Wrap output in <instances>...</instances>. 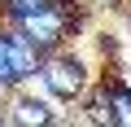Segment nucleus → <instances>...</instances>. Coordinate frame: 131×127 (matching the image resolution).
Here are the masks:
<instances>
[{"instance_id": "1", "label": "nucleus", "mask_w": 131, "mask_h": 127, "mask_svg": "<svg viewBox=\"0 0 131 127\" xmlns=\"http://www.w3.org/2000/svg\"><path fill=\"white\" fill-rule=\"evenodd\" d=\"M44 53L18 31V26H0V88H22L26 79L39 75Z\"/></svg>"}, {"instance_id": "2", "label": "nucleus", "mask_w": 131, "mask_h": 127, "mask_svg": "<svg viewBox=\"0 0 131 127\" xmlns=\"http://www.w3.org/2000/svg\"><path fill=\"white\" fill-rule=\"evenodd\" d=\"M18 31L48 57V53H57V48L66 44V35H70V9L57 5V0H39L31 13L18 18Z\"/></svg>"}, {"instance_id": "3", "label": "nucleus", "mask_w": 131, "mask_h": 127, "mask_svg": "<svg viewBox=\"0 0 131 127\" xmlns=\"http://www.w3.org/2000/svg\"><path fill=\"white\" fill-rule=\"evenodd\" d=\"M39 79L57 101H83V92H88V66L61 48L39 61Z\"/></svg>"}, {"instance_id": "4", "label": "nucleus", "mask_w": 131, "mask_h": 127, "mask_svg": "<svg viewBox=\"0 0 131 127\" xmlns=\"http://www.w3.org/2000/svg\"><path fill=\"white\" fill-rule=\"evenodd\" d=\"M5 123H13V127H48V123H61L57 118V110H48L44 101H35V96H13L9 101V110H5Z\"/></svg>"}, {"instance_id": "5", "label": "nucleus", "mask_w": 131, "mask_h": 127, "mask_svg": "<svg viewBox=\"0 0 131 127\" xmlns=\"http://www.w3.org/2000/svg\"><path fill=\"white\" fill-rule=\"evenodd\" d=\"M101 83H105V92H109V114H114V123H118V127H131V88H127L118 75H105Z\"/></svg>"}, {"instance_id": "6", "label": "nucleus", "mask_w": 131, "mask_h": 127, "mask_svg": "<svg viewBox=\"0 0 131 127\" xmlns=\"http://www.w3.org/2000/svg\"><path fill=\"white\" fill-rule=\"evenodd\" d=\"M88 123H114V114H109V92H105V83L92 92V101H88Z\"/></svg>"}, {"instance_id": "7", "label": "nucleus", "mask_w": 131, "mask_h": 127, "mask_svg": "<svg viewBox=\"0 0 131 127\" xmlns=\"http://www.w3.org/2000/svg\"><path fill=\"white\" fill-rule=\"evenodd\" d=\"M39 5V0H0V18H5V26H18L22 13H31Z\"/></svg>"}, {"instance_id": "8", "label": "nucleus", "mask_w": 131, "mask_h": 127, "mask_svg": "<svg viewBox=\"0 0 131 127\" xmlns=\"http://www.w3.org/2000/svg\"><path fill=\"white\" fill-rule=\"evenodd\" d=\"M57 5H74V0H57Z\"/></svg>"}]
</instances>
